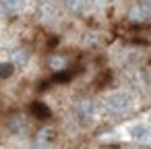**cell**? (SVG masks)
<instances>
[{
  "instance_id": "cell-9",
  "label": "cell",
  "mask_w": 151,
  "mask_h": 149,
  "mask_svg": "<svg viewBox=\"0 0 151 149\" xmlns=\"http://www.w3.org/2000/svg\"><path fill=\"white\" fill-rule=\"evenodd\" d=\"M11 71H13V66H11V64H0V77H9V75H11Z\"/></svg>"
},
{
  "instance_id": "cell-8",
  "label": "cell",
  "mask_w": 151,
  "mask_h": 149,
  "mask_svg": "<svg viewBox=\"0 0 151 149\" xmlns=\"http://www.w3.org/2000/svg\"><path fill=\"white\" fill-rule=\"evenodd\" d=\"M50 66H52L54 71H62V68L66 66V58H64V56H54V58L50 60Z\"/></svg>"
},
{
  "instance_id": "cell-1",
  "label": "cell",
  "mask_w": 151,
  "mask_h": 149,
  "mask_svg": "<svg viewBox=\"0 0 151 149\" xmlns=\"http://www.w3.org/2000/svg\"><path fill=\"white\" fill-rule=\"evenodd\" d=\"M130 108H132V99L124 91H116V93H110L106 97V110L110 114H118L120 116V114H126Z\"/></svg>"
},
{
  "instance_id": "cell-6",
  "label": "cell",
  "mask_w": 151,
  "mask_h": 149,
  "mask_svg": "<svg viewBox=\"0 0 151 149\" xmlns=\"http://www.w3.org/2000/svg\"><path fill=\"white\" fill-rule=\"evenodd\" d=\"M64 6L68 11H73V13H79V11H83L87 6V0H64Z\"/></svg>"
},
{
  "instance_id": "cell-7",
  "label": "cell",
  "mask_w": 151,
  "mask_h": 149,
  "mask_svg": "<svg viewBox=\"0 0 151 149\" xmlns=\"http://www.w3.org/2000/svg\"><path fill=\"white\" fill-rule=\"evenodd\" d=\"M13 62H15L17 66H25V64L29 62L27 52H25V50H17V52H13Z\"/></svg>"
},
{
  "instance_id": "cell-10",
  "label": "cell",
  "mask_w": 151,
  "mask_h": 149,
  "mask_svg": "<svg viewBox=\"0 0 151 149\" xmlns=\"http://www.w3.org/2000/svg\"><path fill=\"white\" fill-rule=\"evenodd\" d=\"M143 141L151 143V124H147V126H145V137H143Z\"/></svg>"
},
{
  "instance_id": "cell-2",
  "label": "cell",
  "mask_w": 151,
  "mask_h": 149,
  "mask_svg": "<svg viewBox=\"0 0 151 149\" xmlns=\"http://www.w3.org/2000/svg\"><path fill=\"white\" fill-rule=\"evenodd\" d=\"M75 112H77V118L81 122H89L93 116H95V104L91 99H81L77 106H75Z\"/></svg>"
},
{
  "instance_id": "cell-5",
  "label": "cell",
  "mask_w": 151,
  "mask_h": 149,
  "mask_svg": "<svg viewBox=\"0 0 151 149\" xmlns=\"http://www.w3.org/2000/svg\"><path fill=\"white\" fill-rule=\"evenodd\" d=\"M128 19L130 21H143V19H147V11H145V6H132L130 9V13H128Z\"/></svg>"
},
{
  "instance_id": "cell-3",
  "label": "cell",
  "mask_w": 151,
  "mask_h": 149,
  "mask_svg": "<svg viewBox=\"0 0 151 149\" xmlns=\"http://www.w3.org/2000/svg\"><path fill=\"white\" fill-rule=\"evenodd\" d=\"M0 6H2V11H4V13L15 15V13H19V11H21L23 0H0Z\"/></svg>"
},
{
  "instance_id": "cell-4",
  "label": "cell",
  "mask_w": 151,
  "mask_h": 149,
  "mask_svg": "<svg viewBox=\"0 0 151 149\" xmlns=\"http://www.w3.org/2000/svg\"><path fill=\"white\" fill-rule=\"evenodd\" d=\"M52 128H42L40 132H37V139H35V145L37 147H44V145H48L50 141H52Z\"/></svg>"
}]
</instances>
